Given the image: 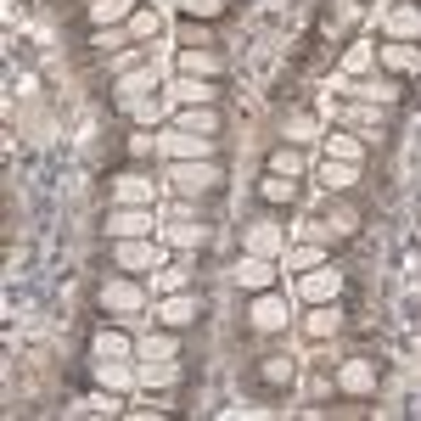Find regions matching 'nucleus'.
Masks as SVG:
<instances>
[{
  "mask_svg": "<svg viewBox=\"0 0 421 421\" xmlns=\"http://www.w3.org/2000/svg\"><path fill=\"white\" fill-rule=\"evenodd\" d=\"M253 320H259V326H281V320H286V309H281L276 298H259V309H253Z\"/></svg>",
  "mask_w": 421,
  "mask_h": 421,
  "instance_id": "f257e3e1",
  "label": "nucleus"
},
{
  "mask_svg": "<svg viewBox=\"0 0 421 421\" xmlns=\"http://www.w3.org/2000/svg\"><path fill=\"white\" fill-rule=\"evenodd\" d=\"M236 281H242V286H270V270H264L259 259H247V264L236 270Z\"/></svg>",
  "mask_w": 421,
  "mask_h": 421,
  "instance_id": "f03ea898",
  "label": "nucleus"
},
{
  "mask_svg": "<svg viewBox=\"0 0 421 421\" xmlns=\"http://www.w3.org/2000/svg\"><path fill=\"white\" fill-rule=\"evenodd\" d=\"M124 11H130V0H96V6H90L96 23H113V17H124Z\"/></svg>",
  "mask_w": 421,
  "mask_h": 421,
  "instance_id": "7ed1b4c3",
  "label": "nucleus"
},
{
  "mask_svg": "<svg viewBox=\"0 0 421 421\" xmlns=\"http://www.w3.org/2000/svg\"><path fill=\"white\" fill-rule=\"evenodd\" d=\"M180 68H186V73H197V68H203V73H219V57H208V51H203V57H197V51H186V57H180Z\"/></svg>",
  "mask_w": 421,
  "mask_h": 421,
  "instance_id": "20e7f679",
  "label": "nucleus"
},
{
  "mask_svg": "<svg viewBox=\"0 0 421 421\" xmlns=\"http://www.w3.org/2000/svg\"><path fill=\"white\" fill-rule=\"evenodd\" d=\"M174 180H180V191H191V186H213L219 174H213V169H197V174H191V169H180Z\"/></svg>",
  "mask_w": 421,
  "mask_h": 421,
  "instance_id": "39448f33",
  "label": "nucleus"
},
{
  "mask_svg": "<svg viewBox=\"0 0 421 421\" xmlns=\"http://www.w3.org/2000/svg\"><path fill=\"white\" fill-rule=\"evenodd\" d=\"M113 230H118V236H135V230H146V213H118Z\"/></svg>",
  "mask_w": 421,
  "mask_h": 421,
  "instance_id": "423d86ee",
  "label": "nucleus"
},
{
  "mask_svg": "<svg viewBox=\"0 0 421 421\" xmlns=\"http://www.w3.org/2000/svg\"><path fill=\"white\" fill-rule=\"evenodd\" d=\"M96 354H130V343H124L118 332H101V337H96Z\"/></svg>",
  "mask_w": 421,
  "mask_h": 421,
  "instance_id": "0eeeda50",
  "label": "nucleus"
},
{
  "mask_svg": "<svg viewBox=\"0 0 421 421\" xmlns=\"http://www.w3.org/2000/svg\"><path fill=\"white\" fill-rule=\"evenodd\" d=\"M163 320H169V326H186V320H191V303H186V298H174V303L163 309Z\"/></svg>",
  "mask_w": 421,
  "mask_h": 421,
  "instance_id": "6e6552de",
  "label": "nucleus"
},
{
  "mask_svg": "<svg viewBox=\"0 0 421 421\" xmlns=\"http://www.w3.org/2000/svg\"><path fill=\"white\" fill-rule=\"evenodd\" d=\"M186 11H191V17H219L225 0H186Z\"/></svg>",
  "mask_w": 421,
  "mask_h": 421,
  "instance_id": "1a4fd4ad",
  "label": "nucleus"
},
{
  "mask_svg": "<svg viewBox=\"0 0 421 421\" xmlns=\"http://www.w3.org/2000/svg\"><path fill=\"white\" fill-rule=\"evenodd\" d=\"M259 191H264V197H270V203H286V197H292V180H264V186H259Z\"/></svg>",
  "mask_w": 421,
  "mask_h": 421,
  "instance_id": "9d476101",
  "label": "nucleus"
},
{
  "mask_svg": "<svg viewBox=\"0 0 421 421\" xmlns=\"http://www.w3.org/2000/svg\"><path fill=\"white\" fill-rule=\"evenodd\" d=\"M180 96H186V101H213L208 84H180Z\"/></svg>",
  "mask_w": 421,
  "mask_h": 421,
  "instance_id": "9b49d317",
  "label": "nucleus"
},
{
  "mask_svg": "<svg viewBox=\"0 0 421 421\" xmlns=\"http://www.w3.org/2000/svg\"><path fill=\"white\" fill-rule=\"evenodd\" d=\"M326 186H354V169H332L326 163Z\"/></svg>",
  "mask_w": 421,
  "mask_h": 421,
  "instance_id": "f8f14e48",
  "label": "nucleus"
},
{
  "mask_svg": "<svg viewBox=\"0 0 421 421\" xmlns=\"http://www.w3.org/2000/svg\"><path fill=\"white\" fill-rule=\"evenodd\" d=\"M270 169H276V174H292V169H298V157H292V152H276V157H270Z\"/></svg>",
  "mask_w": 421,
  "mask_h": 421,
  "instance_id": "ddd939ff",
  "label": "nucleus"
},
{
  "mask_svg": "<svg viewBox=\"0 0 421 421\" xmlns=\"http://www.w3.org/2000/svg\"><path fill=\"white\" fill-rule=\"evenodd\" d=\"M309 292H315V298H326V292H337V276H315V281H309Z\"/></svg>",
  "mask_w": 421,
  "mask_h": 421,
  "instance_id": "4468645a",
  "label": "nucleus"
}]
</instances>
